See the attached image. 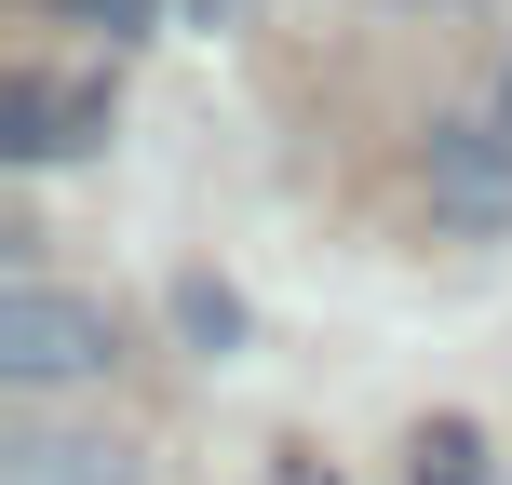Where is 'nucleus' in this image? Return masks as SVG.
I'll list each match as a JSON object with an SVG mask.
<instances>
[{"mask_svg": "<svg viewBox=\"0 0 512 485\" xmlns=\"http://www.w3.org/2000/svg\"><path fill=\"white\" fill-rule=\"evenodd\" d=\"M108 135V81H0V162H81Z\"/></svg>", "mask_w": 512, "mask_h": 485, "instance_id": "obj_3", "label": "nucleus"}, {"mask_svg": "<svg viewBox=\"0 0 512 485\" xmlns=\"http://www.w3.org/2000/svg\"><path fill=\"white\" fill-rule=\"evenodd\" d=\"M54 14H68V27H108V41H135V27H149L162 0H54Z\"/></svg>", "mask_w": 512, "mask_h": 485, "instance_id": "obj_7", "label": "nucleus"}, {"mask_svg": "<svg viewBox=\"0 0 512 485\" xmlns=\"http://www.w3.org/2000/svg\"><path fill=\"white\" fill-rule=\"evenodd\" d=\"M0 485H149L122 459V445H81V432H27V445H0Z\"/></svg>", "mask_w": 512, "mask_h": 485, "instance_id": "obj_4", "label": "nucleus"}, {"mask_svg": "<svg viewBox=\"0 0 512 485\" xmlns=\"http://www.w3.org/2000/svg\"><path fill=\"white\" fill-rule=\"evenodd\" d=\"M499 122H512V68H499Z\"/></svg>", "mask_w": 512, "mask_h": 485, "instance_id": "obj_9", "label": "nucleus"}, {"mask_svg": "<svg viewBox=\"0 0 512 485\" xmlns=\"http://www.w3.org/2000/svg\"><path fill=\"white\" fill-rule=\"evenodd\" d=\"M108 310L68 297V283H0V391H68V378H108Z\"/></svg>", "mask_w": 512, "mask_h": 485, "instance_id": "obj_1", "label": "nucleus"}, {"mask_svg": "<svg viewBox=\"0 0 512 485\" xmlns=\"http://www.w3.org/2000/svg\"><path fill=\"white\" fill-rule=\"evenodd\" d=\"M176 337H189L203 364H230V351H243V297H230V283H203V270H189V283H176Z\"/></svg>", "mask_w": 512, "mask_h": 485, "instance_id": "obj_5", "label": "nucleus"}, {"mask_svg": "<svg viewBox=\"0 0 512 485\" xmlns=\"http://www.w3.org/2000/svg\"><path fill=\"white\" fill-rule=\"evenodd\" d=\"M256 14V0H189V27H243Z\"/></svg>", "mask_w": 512, "mask_h": 485, "instance_id": "obj_8", "label": "nucleus"}, {"mask_svg": "<svg viewBox=\"0 0 512 485\" xmlns=\"http://www.w3.org/2000/svg\"><path fill=\"white\" fill-rule=\"evenodd\" d=\"M418 189H432L445 230L499 243L512 230V122H499V108H486V122H432V135H418Z\"/></svg>", "mask_w": 512, "mask_h": 485, "instance_id": "obj_2", "label": "nucleus"}, {"mask_svg": "<svg viewBox=\"0 0 512 485\" xmlns=\"http://www.w3.org/2000/svg\"><path fill=\"white\" fill-rule=\"evenodd\" d=\"M418 485H486V445H472V418H432V432H418Z\"/></svg>", "mask_w": 512, "mask_h": 485, "instance_id": "obj_6", "label": "nucleus"}]
</instances>
